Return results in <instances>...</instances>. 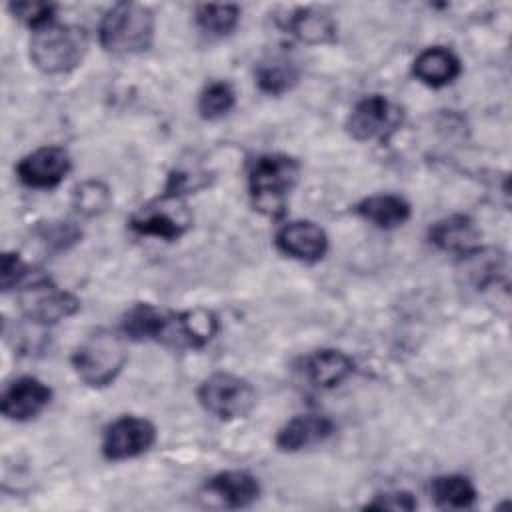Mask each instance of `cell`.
<instances>
[{"label": "cell", "mask_w": 512, "mask_h": 512, "mask_svg": "<svg viewBox=\"0 0 512 512\" xmlns=\"http://www.w3.org/2000/svg\"><path fill=\"white\" fill-rule=\"evenodd\" d=\"M100 44L116 56H130L150 48L154 38L152 12L134 2L114 4L100 20Z\"/></svg>", "instance_id": "cell-1"}, {"label": "cell", "mask_w": 512, "mask_h": 512, "mask_svg": "<svg viewBox=\"0 0 512 512\" xmlns=\"http://www.w3.org/2000/svg\"><path fill=\"white\" fill-rule=\"evenodd\" d=\"M88 50L84 28L50 22L34 30L30 38V60L46 74H64L74 70Z\"/></svg>", "instance_id": "cell-2"}, {"label": "cell", "mask_w": 512, "mask_h": 512, "mask_svg": "<svg viewBox=\"0 0 512 512\" xmlns=\"http://www.w3.org/2000/svg\"><path fill=\"white\" fill-rule=\"evenodd\" d=\"M298 162L284 154L258 156L248 170V190L256 210L278 216L284 212L286 196L296 184Z\"/></svg>", "instance_id": "cell-3"}, {"label": "cell", "mask_w": 512, "mask_h": 512, "mask_svg": "<svg viewBox=\"0 0 512 512\" xmlns=\"http://www.w3.org/2000/svg\"><path fill=\"white\" fill-rule=\"evenodd\" d=\"M126 362L124 342L110 330L88 334L72 354V366L78 378L94 388L108 386L116 380Z\"/></svg>", "instance_id": "cell-4"}, {"label": "cell", "mask_w": 512, "mask_h": 512, "mask_svg": "<svg viewBox=\"0 0 512 512\" xmlns=\"http://www.w3.org/2000/svg\"><path fill=\"white\" fill-rule=\"evenodd\" d=\"M198 402L208 414L220 420H234L254 408L256 390L248 380L236 374L216 372L200 384Z\"/></svg>", "instance_id": "cell-5"}, {"label": "cell", "mask_w": 512, "mask_h": 512, "mask_svg": "<svg viewBox=\"0 0 512 512\" xmlns=\"http://www.w3.org/2000/svg\"><path fill=\"white\" fill-rule=\"evenodd\" d=\"M192 224V216L178 192L166 190L162 198L144 206L130 218V228L142 236L176 240Z\"/></svg>", "instance_id": "cell-6"}, {"label": "cell", "mask_w": 512, "mask_h": 512, "mask_svg": "<svg viewBox=\"0 0 512 512\" xmlns=\"http://www.w3.org/2000/svg\"><path fill=\"white\" fill-rule=\"evenodd\" d=\"M20 306L28 320L46 326L74 316L80 310V300L48 278H38L22 290Z\"/></svg>", "instance_id": "cell-7"}, {"label": "cell", "mask_w": 512, "mask_h": 512, "mask_svg": "<svg viewBox=\"0 0 512 512\" xmlns=\"http://www.w3.org/2000/svg\"><path fill=\"white\" fill-rule=\"evenodd\" d=\"M402 120V110L380 94L360 100L348 116L346 128L354 140H386Z\"/></svg>", "instance_id": "cell-8"}, {"label": "cell", "mask_w": 512, "mask_h": 512, "mask_svg": "<svg viewBox=\"0 0 512 512\" xmlns=\"http://www.w3.org/2000/svg\"><path fill=\"white\" fill-rule=\"evenodd\" d=\"M218 330V318L206 308L186 312H164L156 342L176 348H200L212 340Z\"/></svg>", "instance_id": "cell-9"}, {"label": "cell", "mask_w": 512, "mask_h": 512, "mask_svg": "<svg viewBox=\"0 0 512 512\" xmlns=\"http://www.w3.org/2000/svg\"><path fill=\"white\" fill-rule=\"evenodd\" d=\"M156 440V428L150 420L138 416H120L102 438V454L108 460H126L144 454Z\"/></svg>", "instance_id": "cell-10"}, {"label": "cell", "mask_w": 512, "mask_h": 512, "mask_svg": "<svg viewBox=\"0 0 512 512\" xmlns=\"http://www.w3.org/2000/svg\"><path fill=\"white\" fill-rule=\"evenodd\" d=\"M70 170V156L60 146H42L26 154L18 166V180L28 188H54Z\"/></svg>", "instance_id": "cell-11"}, {"label": "cell", "mask_w": 512, "mask_h": 512, "mask_svg": "<svg viewBox=\"0 0 512 512\" xmlns=\"http://www.w3.org/2000/svg\"><path fill=\"white\" fill-rule=\"evenodd\" d=\"M50 398L52 390L42 380L20 376L4 388L0 408L6 418L22 422L38 416L50 404Z\"/></svg>", "instance_id": "cell-12"}, {"label": "cell", "mask_w": 512, "mask_h": 512, "mask_svg": "<svg viewBox=\"0 0 512 512\" xmlns=\"http://www.w3.org/2000/svg\"><path fill=\"white\" fill-rule=\"evenodd\" d=\"M276 246L290 258L314 262L326 254L328 236L318 224L310 220H296L278 230Z\"/></svg>", "instance_id": "cell-13"}, {"label": "cell", "mask_w": 512, "mask_h": 512, "mask_svg": "<svg viewBox=\"0 0 512 512\" xmlns=\"http://www.w3.org/2000/svg\"><path fill=\"white\" fill-rule=\"evenodd\" d=\"M334 432V422L324 414H298L276 434V446L284 452H296L324 442Z\"/></svg>", "instance_id": "cell-14"}, {"label": "cell", "mask_w": 512, "mask_h": 512, "mask_svg": "<svg viewBox=\"0 0 512 512\" xmlns=\"http://www.w3.org/2000/svg\"><path fill=\"white\" fill-rule=\"evenodd\" d=\"M354 372L352 360L334 348H324L308 354L302 360L304 378L318 388H334Z\"/></svg>", "instance_id": "cell-15"}, {"label": "cell", "mask_w": 512, "mask_h": 512, "mask_svg": "<svg viewBox=\"0 0 512 512\" xmlns=\"http://www.w3.org/2000/svg\"><path fill=\"white\" fill-rule=\"evenodd\" d=\"M428 238L434 246L446 252H458L460 256L478 248L480 232L474 222L464 214H454L438 220L430 226Z\"/></svg>", "instance_id": "cell-16"}, {"label": "cell", "mask_w": 512, "mask_h": 512, "mask_svg": "<svg viewBox=\"0 0 512 512\" xmlns=\"http://www.w3.org/2000/svg\"><path fill=\"white\" fill-rule=\"evenodd\" d=\"M460 60L458 56L442 46H432L422 50L414 64H412V72L414 76L432 88H440L446 86L450 82H454L460 76Z\"/></svg>", "instance_id": "cell-17"}, {"label": "cell", "mask_w": 512, "mask_h": 512, "mask_svg": "<svg viewBox=\"0 0 512 512\" xmlns=\"http://www.w3.org/2000/svg\"><path fill=\"white\" fill-rule=\"evenodd\" d=\"M206 488L230 508L250 506L260 494L258 480L244 470L220 472L206 482Z\"/></svg>", "instance_id": "cell-18"}, {"label": "cell", "mask_w": 512, "mask_h": 512, "mask_svg": "<svg viewBox=\"0 0 512 512\" xmlns=\"http://www.w3.org/2000/svg\"><path fill=\"white\" fill-rule=\"evenodd\" d=\"M354 212L378 228H396L410 218V204L396 194H376L360 200Z\"/></svg>", "instance_id": "cell-19"}, {"label": "cell", "mask_w": 512, "mask_h": 512, "mask_svg": "<svg viewBox=\"0 0 512 512\" xmlns=\"http://www.w3.org/2000/svg\"><path fill=\"white\" fill-rule=\"evenodd\" d=\"M286 30L306 44H324L336 38V22L318 10L300 8L286 18Z\"/></svg>", "instance_id": "cell-20"}, {"label": "cell", "mask_w": 512, "mask_h": 512, "mask_svg": "<svg viewBox=\"0 0 512 512\" xmlns=\"http://www.w3.org/2000/svg\"><path fill=\"white\" fill-rule=\"evenodd\" d=\"M432 498L442 508H470L476 500L474 484L460 474L436 476L430 484Z\"/></svg>", "instance_id": "cell-21"}, {"label": "cell", "mask_w": 512, "mask_h": 512, "mask_svg": "<svg viewBox=\"0 0 512 512\" xmlns=\"http://www.w3.org/2000/svg\"><path fill=\"white\" fill-rule=\"evenodd\" d=\"M162 318L164 310H158L152 304H136L126 312L122 332L130 340H158Z\"/></svg>", "instance_id": "cell-22"}, {"label": "cell", "mask_w": 512, "mask_h": 512, "mask_svg": "<svg viewBox=\"0 0 512 512\" xmlns=\"http://www.w3.org/2000/svg\"><path fill=\"white\" fill-rule=\"evenodd\" d=\"M298 80V72L294 64L286 58H272L270 62H262L256 70V82L266 94H284Z\"/></svg>", "instance_id": "cell-23"}, {"label": "cell", "mask_w": 512, "mask_h": 512, "mask_svg": "<svg viewBox=\"0 0 512 512\" xmlns=\"http://www.w3.org/2000/svg\"><path fill=\"white\" fill-rule=\"evenodd\" d=\"M240 18V8L236 4H200L196 8V22L202 32L210 36L230 34Z\"/></svg>", "instance_id": "cell-24"}, {"label": "cell", "mask_w": 512, "mask_h": 512, "mask_svg": "<svg viewBox=\"0 0 512 512\" xmlns=\"http://www.w3.org/2000/svg\"><path fill=\"white\" fill-rule=\"evenodd\" d=\"M234 102H236V96L230 84L212 82L202 90L198 98V112L206 120H216L226 116L234 108Z\"/></svg>", "instance_id": "cell-25"}, {"label": "cell", "mask_w": 512, "mask_h": 512, "mask_svg": "<svg viewBox=\"0 0 512 512\" xmlns=\"http://www.w3.org/2000/svg\"><path fill=\"white\" fill-rule=\"evenodd\" d=\"M110 204L108 188L98 180H86L74 190V206L84 216H96Z\"/></svg>", "instance_id": "cell-26"}, {"label": "cell", "mask_w": 512, "mask_h": 512, "mask_svg": "<svg viewBox=\"0 0 512 512\" xmlns=\"http://www.w3.org/2000/svg\"><path fill=\"white\" fill-rule=\"evenodd\" d=\"M8 8L20 22L28 24L34 30L52 22L54 6L46 2H12Z\"/></svg>", "instance_id": "cell-27"}, {"label": "cell", "mask_w": 512, "mask_h": 512, "mask_svg": "<svg viewBox=\"0 0 512 512\" xmlns=\"http://www.w3.org/2000/svg\"><path fill=\"white\" fill-rule=\"evenodd\" d=\"M2 288L10 290L12 286H18L22 282V278H26L28 270L24 266V262L18 258V254H10L6 252L2 256Z\"/></svg>", "instance_id": "cell-28"}, {"label": "cell", "mask_w": 512, "mask_h": 512, "mask_svg": "<svg viewBox=\"0 0 512 512\" xmlns=\"http://www.w3.org/2000/svg\"><path fill=\"white\" fill-rule=\"evenodd\" d=\"M416 502L408 492H386L378 494L374 502L368 504V508H378V510H412Z\"/></svg>", "instance_id": "cell-29"}]
</instances>
